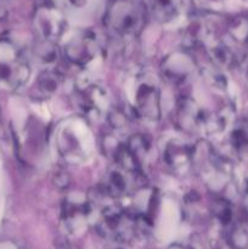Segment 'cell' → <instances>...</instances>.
<instances>
[{"mask_svg":"<svg viewBox=\"0 0 248 249\" xmlns=\"http://www.w3.org/2000/svg\"><path fill=\"white\" fill-rule=\"evenodd\" d=\"M104 22L118 38H136L146 23L145 5L139 0H111Z\"/></svg>","mask_w":248,"mask_h":249,"instance_id":"6da1fadb","label":"cell"},{"mask_svg":"<svg viewBox=\"0 0 248 249\" xmlns=\"http://www.w3.org/2000/svg\"><path fill=\"white\" fill-rule=\"evenodd\" d=\"M130 87V104L135 117L145 119L147 122H158L162 114V102H160V90L155 79L145 73L134 75Z\"/></svg>","mask_w":248,"mask_h":249,"instance_id":"7a4b0ae2","label":"cell"},{"mask_svg":"<svg viewBox=\"0 0 248 249\" xmlns=\"http://www.w3.org/2000/svg\"><path fill=\"white\" fill-rule=\"evenodd\" d=\"M139 218L117 206H107L100 214L97 230L104 237L119 243H128L135 237Z\"/></svg>","mask_w":248,"mask_h":249,"instance_id":"3957f363","label":"cell"},{"mask_svg":"<svg viewBox=\"0 0 248 249\" xmlns=\"http://www.w3.org/2000/svg\"><path fill=\"white\" fill-rule=\"evenodd\" d=\"M31 68L23 53L9 41H0V87L16 90L23 87Z\"/></svg>","mask_w":248,"mask_h":249,"instance_id":"277c9868","label":"cell"},{"mask_svg":"<svg viewBox=\"0 0 248 249\" xmlns=\"http://www.w3.org/2000/svg\"><path fill=\"white\" fill-rule=\"evenodd\" d=\"M74 99L78 107L89 116H100L108 107L106 89L90 79L78 80L74 88Z\"/></svg>","mask_w":248,"mask_h":249,"instance_id":"5b68a950","label":"cell"},{"mask_svg":"<svg viewBox=\"0 0 248 249\" xmlns=\"http://www.w3.org/2000/svg\"><path fill=\"white\" fill-rule=\"evenodd\" d=\"M100 53V45L94 34L83 33L68 41L63 48V55L72 65L85 68L95 61Z\"/></svg>","mask_w":248,"mask_h":249,"instance_id":"8992f818","label":"cell"},{"mask_svg":"<svg viewBox=\"0 0 248 249\" xmlns=\"http://www.w3.org/2000/svg\"><path fill=\"white\" fill-rule=\"evenodd\" d=\"M35 24L41 39L51 43H56L63 36L67 27V22L62 15L53 7H43L39 10Z\"/></svg>","mask_w":248,"mask_h":249,"instance_id":"52a82bcc","label":"cell"},{"mask_svg":"<svg viewBox=\"0 0 248 249\" xmlns=\"http://www.w3.org/2000/svg\"><path fill=\"white\" fill-rule=\"evenodd\" d=\"M195 153H196V148L191 143L181 139H172L165 145L163 157H164L165 163L174 172L184 173L194 162Z\"/></svg>","mask_w":248,"mask_h":249,"instance_id":"ba28073f","label":"cell"},{"mask_svg":"<svg viewBox=\"0 0 248 249\" xmlns=\"http://www.w3.org/2000/svg\"><path fill=\"white\" fill-rule=\"evenodd\" d=\"M136 175L138 174L135 173L128 172L114 165L105 175L104 182L101 185L102 192L111 198H121L129 194Z\"/></svg>","mask_w":248,"mask_h":249,"instance_id":"9c48e42d","label":"cell"},{"mask_svg":"<svg viewBox=\"0 0 248 249\" xmlns=\"http://www.w3.org/2000/svg\"><path fill=\"white\" fill-rule=\"evenodd\" d=\"M203 108L198 106L194 100L182 97L177 105V122L185 131H201L203 118L206 116Z\"/></svg>","mask_w":248,"mask_h":249,"instance_id":"30bf717a","label":"cell"},{"mask_svg":"<svg viewBox=\"0 0 248 249\" xmlns=\"http://www.w3.org/2000/svg\"><path fill=\"white\" fill-rule=\"evenodd\" d=\"M181 0H151V14L159 23L174 19L181 10Z\"/></svg>","mask_w":248,"mask_h":249,"instance_id":"8fae6325","label":"cell"},{"mask_svg":"<svg viewBox=\"0 0 248 249\" xmlns=\"http://www.w3.org/2000/svg\"><path fill=\"white\" fill-rule=\"evenodd\" d=\"M231 147L238 155H248V121L242 119L233 124L230 133Z\"/></svg>","mask_w":248,"mask_h":249,"instance_id":"7c38bea8","label":"cell"},{"mask_svg":"<svg viewBox=\"0 0 248 249\" xmlns=\"http://www.w3.org/2000/svg\"><path fill=\"white\" fill-rule=\"evenodd\" d=\"M63 80V75L56 70H45L39 74L38 89L44 95H53L58 90Z\"/></svg>","mask_w":248,"mask_h":249,"instance_id":"4fadbf2b","label":"cell"},{"mask_svg":"<svg viewBox=\"0 0 248 249\" xmlns=\"http://www.w3.org/2000/svg\"><path fill=\"white\" fill-rule=\"evenodd\" d=\"M126 146H128L129 151L133 153V156L138 160L140 164L147 157L151 147L150 141L142 134H135V135L131 136L128 140V142H126Z\"/></svg>","mask_w":248,"mask_h":249,"instance_id":"5bb4252c","label":"cell"},{"mask_svg":"<svg viewBox=\"0 0 248 249\" xmlns=\"http://www.w3.org/2000/svg\"><path fill=\"white\" fill-rule=\"evenodd\" d=\"M56 43L46 41L41 39V43L35 48L36 58L41 61L43 63H53L57 58V49H56Z\"/></svg>","mask_w":248,"mask_h":249,"instance_id":"9a60e30c","label":"cell"},{"mask_svg":"<svg viewBox=\"0 0 248 249\" xmlns=\"http://www.w3.org/2000/svg\"><path fill=\"white\" fill-rule=\"evenodd\" d=\"M230 242L235 249H245L248 246V235L243 229L235 228L230 233Z\"/></svg>","mask_w":248,"mask_h":249,"instance_id":"2e32d148","label":"cell"},{"mask_svg":"<svg viewBox=\"0 0 248 249\" xmlns=\"http://www.w3.org/2000/svg\"><path fill=\"white\" fill-rule=\"evenodd\" d=\"M215 206H214L213 212L214 215L219 219V221L223 224H229L232 216V212H231L230 207L226 204L224 201H216Z\"/></svg>","mask_w":248,"mask_h":249,"instance_id":"e0dca14e","label":"cell"},{"mask_svg":"<svg viewBox=\"0 0 248 249\" xmlns=\"http://www.w3.org/2000/svg\"><path fill=\"white\" fill-rule=\"evenodd\" d=\"M108 121L114 129H122L128 124L129 116L121 109H111L108 112Z\"/></svg>","mask_w":248,"mask_h":249,"instance_id":"ac0fdd59","label":"cell"},{"mask_svg":"<svg viewBox=\"0 0 248 249\" xmlns=\"http://www.w3.org/2000/svg\"><path fill=\"white\" fill-rule=\"evenodd\" d=\"M71 4L73 5V6H77V7H80L83 6V5L87 2V0H70Z\"/></svg>","mask_w":248,"mask_h":249,"instance_id":"d6986e66","label":"cell"},{"mask_svg":"<svg viewBox=\"0 0 248 249\" xmlns=\"http://www.w3.org/2000/svg\"><path fill=\"white\" fill-rule=\"evenodd\" d=\"M66 249H72V248H66Z\"/></svg>","mask_w":248,"mask_h":249,"instance_id":"ffe728a7","label":"cell"}]
</instances>
